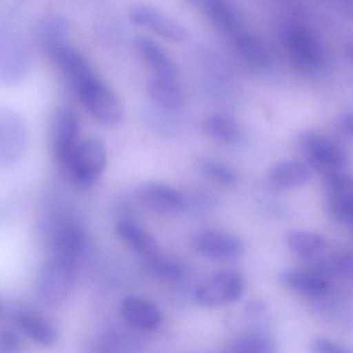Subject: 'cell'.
Instances as JSON below:
<instances>
[{"label": "cell", "instance_id": "obj_1", "mask_svg": "<svg viewBox=\"0 0 353 353\" xmlns=\"http://www.w3.org/2000/svg\"><path fill=\"white\" fill-rule=\"evenodd\" d=\"M296 145L303 163L322 175L344 171L347 154L334 139L315 130H307L297 137Z\"/></svg>", "mask_w": 353, "mask_h": 353}, {"label": "cell", "instance_id": "obj_2", "mask_svg": "<svg viewBox=\"0 0 353 353\" xmlns=\"http://www.w3.org/2000/svg\"><path fill=\"white\" fill-rule=\"evenodd\" d=\"M40 229L49 243L51 256L76 264L85 243L84 228L77 219L65 214L46 216Z\"/></svg>", "mask_w": 353, "mask_h": 353}, {"label": "cell", "instance_id": "obj_3", "mask_svg": "<svg viewBox=\"0 0 353 353\" xmlns=\"http://www.w3.org/2000/svg\"><path fill=\"white\" fill-rule=\"evenodd\" d=\"M31 60L29 44L12 26L0 23V83L12 85L28 71Z\"/></svg>", "mask_w": 353, "mask_h": 353}, {"label": "cell", "instance_id": "obj_4", "mask_svg": "<svg viewBox=\"0 0 353 353\" xmlns=\"http://www.w3.org/2000/svg\"><path fill=\"white\" fill-rule=\"evenodd\" d=\"M48 129L52 156L65 170L81 141L78 117L70 108L59 106L50 115Z\"/></svg>", "mask_w": 353, "mask_h": 353}, {"label": "cell", "instance_id": "obj_5", "mask_svg": "<svg viewBox=\"0 0 353 353\" xmlns=\"http://www.w3.org/2000/svg\"><path fill=\"white\" fill-rule=\"evenodd\" d=\"M76 264L50 256L41 265L36 289L41 300L48 305L62 303L69 295L74 280Z\"/></svg>", "mask_w": 353, "mask_h": 353}, {"label": "cell", "instance_id": "obj_6", "mask_svg": "<svg viewBox=\"0 0 353 353\" xmlns=\"http://www.w3.org/2000/svg\"><path fill=\"white\" fill-rule=\"evenodd\" d=\"M74 92L90 114L101 123L115 125L123 120V107L121 100L96 75L81 83Z\"/></svg>", "mask_w": 353, "mask_h": 353}, {"label": "cell", "instance_id": "obj_7", "mask_svg": "<svg viewBox=\"0 0 353 353\" xmlns=\"http://www.w3.org/2000/svg\"><path fill=\"white\" fill-rule=\"evenodd\" d=\"M107 161L106 148L99 138L81 140L74 156L65 171L78 184L88 186L103 174Z\"/></svg>", "mask_w": 353, "mask_h": 353}, {"label": "cell", "instance_id": "obj_8", "mask_svg": "<svg viewBox=\"0 0 353 353\" xmlns=\"http://www.w3.org/2000/svg\"><path fill=\"white\" fill-rule=\"evenodd\" d=\"M323 206L332 221L350 225L353 214L352 181L344 171L323 175Z\"/></svg>", "mask_w": 353, "mask_h": 353}, {"label": "cell", "instance_id": "obj_9", "mask_svg": "<svg viewBox=\"0 0 353 353\" xmlns=\"http://www.w3.org/2000/svg\"><path fill=\"white\" fill-rule=\"evenodd\" d=\"M26 122L15 110L0 108V165L10 167L23 156L28 143Z\"/></svg>", "mask_w": 353, "mask_h": 353}, {"label": "cell", "instance_id": "obj_10", "mask_svg": "<svg viewBox=\"0 0 353 353\" xmlns=\"http://www.w3.org/2000/svg\"><path fill=\"white\" fill-rule=\"evenodd\" d=\"M241 275L232 270L217 272L200 284L195 299L205 307H216L238 300L243 291Z\"/></svg>", "mask_w": 353, "mask_h": 353}, {"label": "cell", "instance_id": "obj_11", "mask_svg": "<svg viewBox=\"0 0 353 353\" xmlns=\"http://www.w3.org/2000/svg\"><path fill=\"white\" fill-rule=\"evenodd\" d=\"M192 245L201 256L221 261H235L245 251L244 243L239 236L216 229L197 232L193 237Z\"/></svg>", "mask_w": 353, "mask_h": 353}, {"label": "cell", "instance_id": "obj_12", "mask_svg": "<svg viewBox=\"0 0 353 353\" xmlns=\"http://www.w3.org/2000/svg\"><path fill=\"white\" fill-rule=\"evenodd\" d=\"M132 22L156 34L174 42H183L188 37L184 26L166 12L152 6L137 4L129 11Z\"/></svg>", "mask_w": 353, "mask_h": 353}, {"label": "cell", "instance_id": "obj_13", "mask_svg": "<svg viewBox=\"0 0 353 353\" xmlns=\"http://www.w3.org/2000/svg\"><path fill=\"white\" fill-rule=\"evenodd\" d=\"M284 43L299 64L308 69L319 67L323 51L315 36L302 25L291 23L283 31Z\"/></svg>", "mask_w": 353, "mask_h": 353}, {"label": "cell", "instance_id": "obj_14", "mask_svg": "<svg viewBox=\"0 0 353 353\" xmlns=\"http://www.w3.org/2000/svg\"><path fill=\"white\" fill-rule=\"evenodd\" d=\"M48 57L74 90L84 81L95 75L86 58L66 42L57 47Z\"/></svg>", "mask_w": 353, "mask_h": 353}, {"label": "cell", "instance_id": "obj_15", "mask_svg": "<svg viewBox=\"0 0 353 353\" xmlns=\"http://www.w3.org/2000/svg\"><path fill=\"white\" fill-rule=\"evenodd\" d=\"M138 195L145 207L160 214H174L185 206L184 198L179 191L160 183H145L141 186Z\"/></svg>", "mask_w": 353, "mask_h": 353}, {"label": "cell", "instance_id": "obj_16", "mask_svg": "<svg viewBox=\"0 0 353 353\" xmlns=\"http://www.w3.org/2000/svg\"><path fill=\"white\" fill-rule=\"evenodd\" d=\"M69 29V21L64 15L50 12L43 14L36 22L33 37L39 48L48 56L65 42Z\"/></svg>", "mask_w": 353, "mask_h": 353}, {"label": "cell", "instance_id": "obj_17", "mask_svg": "<svg viewBox=\"0 0 353 353\" xmlns=\"http://www.w3.org/2000/svg\"><path fill=\"white\" fill-rule=\"evenodd\" d=\"M278 280L285 288L310 297L323 296L330 288L327 278L312 270L285 269L279 273Z\"/></svg>", "mask_w": 353, "mask_h": 353}, {"label": "cell", "instance_id": "obj_18", "mask_svg": "<svg viewBox=\"0 0 353 353\" xmlns=\"http://www.w3.org/2000/svg\"><path fill=\"white\" fill-rule=\"evenodd\" d=\"M121 312L129 324L142 330L156 329L162 319L161 312L155 304L135 295H128L122 299Z\"/></svg>", "mask_w": 353, "mask_h": 353}, {"label": "cell", "instance_id": "obj_19", "mask_svg": "<svg viewBox=\"0 0 353 353\" xmlns=\"http://www.w3.org/2000/svg\"><path fill=\"white\" fill-rule=\"evenodd\" d=\"M134 46L141 59L154 71V75L177 79V65L159 43L148 37L139 35L134 38Z\"/></svg>", "mask_w": 353, "mask_h": 353}, {"label": "cell", "instance_id": "obj_20", "mask_svg": "<svg viewBox=\"0 0 353 353\" xmlns=\"http://www.w3.org/2000/svg\"><path fill=\"white\" fill-rule=\"evenodd\" d=\"M310 168L301 161L283 159L273 164L268 172L271 185L280 189H292L307 182Z\"/></svg>", "mask_w": 353, "mask_h": 353}, {"label": "cell", "instance_id": "obj_21", "mask_svg": "<svg viewBox=\"0 0 353 353\" xmlns=\"http://www.w3.org/2000/svg\"><path fill=\"white\" fill-rule=\"evenodd\" d=\"M117 236L145 259L158 256L159 247L156 238L138 224L128 220L117 223Z\"/></svg>", "mask_w": 353, "mask_h": 353}, {"label": "cell", "instance_id": "obj_22", "mask_svg": "<svg viewBox=\"0 0 353 353\" xmlns=\"http://www.w3.org/2000/svg\"><path fill=\"white\" fill-rule=\"evenodd\" d=\"M19 328L37 344L49 347L57 339L54 326L43 316L29 310L19 311L14 316Z\"/></svg>", "mask_w": 353, "mask_h": 353}, {"label": "cell", "instance_id": "obj_23", "mask_svg": "<svg viewBox=\"0 0 353 353\" xmlns=\"http://www.w3.org/2000/svg\"><path fill=\"white\" fill-rule=\"evenodd\" d=\"M284 240L291 251L309 260L321 255L326 247L325 239L322 235L304 230H288Z\"/></svg>", "mask_w": 353, "mask_h": 353}, {"label": "cell", "instance_id": "obj_24", "mask_svg": "<svg viewBox=\"0 0 353 353\" xmlns=\"http://www.w3.org/2000/svg\"><path fill=\"white\" fill-rule=\"evenodd\" d=\"M148 90L151 98L165 109L176 110L183 104V91L176 79L154 75L148 83Z\"/></svg>", "mask_w": 353, "mask_h": 353}, {"label": "cell", "instance_id": "obj_25", "mask_svg": "<svg viewBox=\"0 0 353 353\" xmlns=\"http://www.w3.org/2000/svg\"><path fill=\"white\" fill-rule=\"evenodd\" d=\"M201 128L210 137L225 143H236L242 137L238 123L225 114L214 113L205 117L201 121Z\"/></svg>", "mask_w": 353, "mask_h": 353}, {"label": "cell", "instance_id": "obj_26", "mask_svg": "<svg viewBox=\"0 0 353 353\" xmlns=\"http://www.w3.org/2000/svg\"><path fill=\"white\" fill-rule=\"evenodd\" d=\"M202 8L210 19L217 28L229 32H238L240 19L234 10L221 0H206Z\"/></svg>", "mask_w": 353, "mask_h": 353}, {"label": "cell", "instance_id": "obj_27", "mask_svg": "<svg viewBox=\"0 0 353 353\" xmlns=\"http://www.w3.org/2000/svg\"><path fill=\"white\" fill-rule=\"evenodd\" d=\"M234 43L239 53L249 62L263 66L268 61L267 50L261 41L250 33L238 32Z\"/></svg>", "mask_w": 353, "mask_h": 353}, {"label": "cell", "instance_id": "obj_28", "mask_svg": "<svg viewBox=\"0 0 353 353\" xmlns=\"http://www.w3.org/2000/svg\"><path fill=\"white\" fill-rule=\"evenodd\" d=\"M352 257L344 252L332 253L318 259L317 264L311 269L322 276L347 275L352 273Z\"/></svg>", "mask_w": 353, "mask_h": 353}, {"label": "cell", "instance_id": "obj_29", "mask_svg": "<svg viewBox=\"0 0 353 353\" xmlns=\"http://www.w3.org/2000/svg\"><path fill=\"white\" fill-rule=\"evenodd\" d=\"M144 267L148 273L159 280L168 283H178L183 279V272L176 263L162 259L158 256L145 259Z\"/></svg>", "mask_w": 353, "mask_h": 353}, {"label": "cell", "instance_id": "obj_30", "mask_svg": "<svg viewBox=\"0 0 353 353\" xmlns=\"http://www.w3.org/2000/svg\"><path fill=\"white\" fill-rule=\"evenodd\" d=\"M223 353H274L266 337L256 334L243 336L231 343Z\"/></svg>", "mask_w": 353, "mask_h": 353}, {"label": "cell", "instance_id": "obj_31", "mask_svg": "<svg viewBox=\"0 0 353 353\" xmlns=\"http://www.w3.org/2000/svg\"><path fill=\"white\" fill-rule=\"evenodd\" d=\"M202 170L209 179L223 185L232 186L237 182L236 172L221 162L208 161L203 165Z\"/></svg>", "mask_w": 353, "mask_h": 353}, {"label": "cell", "instance_id": "obj_32", "mask_svg": "<svg viewBox=\"0 0 353 353\" xmlns=\"http://www.w3.org/2000/svg\"><path fill=\"white\" fill-rule=\"evenodd\" d=\"M310 348L314 353H352L347 347L325 338H316Z\"/></svg>", "mask_w": 353, "mask_h": 353}, {"label": "cell", "instance_id": "obj_33", "mask_svg": "<svg viewBox=\"0 0 353 353\" xmlns=\"http://www.w3.org/2000/svg\"><path fill=\"white\" fill-rule=\"evenodd\" d=\"M333 127L343 137L352 138V114L344 112L339 115L334 121Z\"/></svg>", "mask_w": 353, "mask_h": 353}, {"label": "cell", "instance_id": "obj_34", "mask_svg": "<svg viewBox=\"0 0 353 353\" xmlns=\"http://www.w3.org/2000/svg\"><path fill=\"white\" fill-rule=\"evenodd\" d=\"M19 346L18 335L10 330H6L0 334V347L7 352H15Z\"/></svg>", "mask_w": 353, "mask_h": 353}, {"label": "cell", "instance_id": "obj_35", "mask_svg": "<svg viewBox=\"0 0 353 353\" xmlns=\"http://www.w3.org/2000/svg\"><path fill=\"white\" fill-rule=\"evenodd\" d=\"M0 310H1V305H0Z\"/></svg>", "mask_w": 353, "mask_h": 353}]
</instances>
